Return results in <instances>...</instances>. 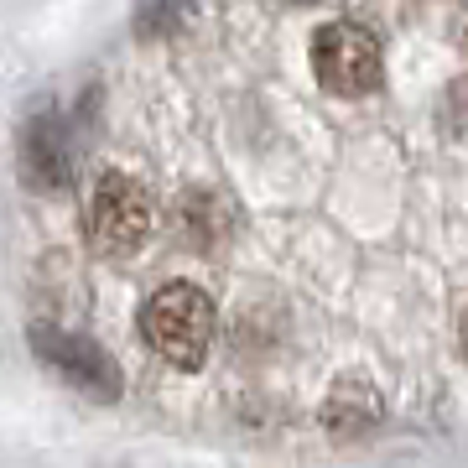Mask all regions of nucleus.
Wrapping results in <instances>:
<instances>
[{
    "label": "nucleus",
    "instance_id": "obj_2",
    "mask_svg": "<svg viewBox=\"0 0 468 468\" xmlns=\"http://www.w3.org/2000/svg\"><path fill=\"white\" fill-rule=\"evenodd\" d=\"M27 344H32L37 359H42L58 380L73 385L79 396H89V401H100V406L120 401V365L110 359V349L94 344V338L52 328V323H37L32 334H27Z\"/></svg>",
    "mask_w": 468,
    "mask_h": 468
},
{
    "label": "nucleus",
    "instance_id": "obj_4",
    "mask_svg": "<svg viewBox=\"0 0 468 468\" xmlns=\"http://www.w3.org/2000/svg\"><path fill=\"white\" fill-rule=\"evenodd\" d=\"M313 73H318V84L338 100H359L369 89L380 84L385 73V58H380V42L365 32V27H354V21H328L313 42Z\"/></svg>",
    "mask_w": 468,
    "mask_h": 468
},
{
    "label": "nucleus",
    "instance_id": "obj_3",
    "mask_svg": "<svg viewBox=\"0 0 468 468\" xmlns=\"http://www.w3.org/2000/svg\"><path fill=\"white\" fill-rule=\"evenodd\" d=\"M84 229L100 255H131L151 234V193L125 172H104L89 193Z\"/></svg>",
    "mask_w": 468,
    "mask_h": 468
},
{
    "label": "nucleus",
    "instance_id": "obj_5",
    "mask_svg": "<svg viewBox=\"0 0 468 468\" xmlns=\"http://www.w3.org/2000/svg\"><path fill=\"white\" fill-rule=\"evenodd\" d=\"M21 177L37 193H63L73 177V146H68V120L58 110L27 120L21 131Z\"/></svg>",
    "mask_w": 468,
    "mask_h": 468
},
{
    "label": "nucleus",
    "instance_id": "obj_7",
    "mask_svg": "<svg viewBox=\"0 0 468 468\" xmlns=\"http://www.w3.org/2000/svg\"><path fill=\"white\" fill-rule=\"evenodd\" d=\"M193 16H198V5L193 0H141L135 5V37H146V42H162V37H177L193 27Z\"/></svg>",
    "mask_w": 468,
    "mask_h": 468
},
{
    "label": "nucleus",
    "instance_id": "obj_9",
    "mask_svg": "<svg viewBox=\"0 0 468 468\" xmlns=\"http://www.w3.org/2000/svg\"><path fill=\"white\" fill-rule=\"evenodd\" d=\"M463 359H468V313H463Z\"/></svg>",
    "mask_w": 468,
    "mask_h": 468
},
{
    "label": "nucleus",
    "instance_id": "obj_6",
    "mask_svg": "<svg viewBox=\"0 0 468 468\" xmlns=\"http://www.w3.org/2000/svg\"><path fill=\"white\" fill-rule=\"evenodd\" d=\"M380 411H385L380 390L369 380H354L349 375V380L334 385V396L323 406V421H328V432H334L338 442H354V437H365V432L380 427Z\"/></svg>",
    "mask_w": 468,
    "mask_h": 468
},
{
    "label": "nucleus",
    "instance_id": "obj_8",
    "mask_svg": "<svg viewBox=\"0 0 468 468\" xmlns=\"http://www.w3.org/2000/svg\"><path fill=\"white\" fill-rule=\"evenodd\" d=\"M452 37H458V48H468V5L458 11V21H452Z\"/></svg>",
    "mask_w": 468,
    "mask_h": 468
},
{
    "label": "nucleus",
    "instance_id": "obj_1",
    "mask_svg": "<svg viewBox=\"0 0 468 468\" xmlns=\"http://www.w3.org/2000/svg\"><path fill=\"white\" fill-rule=\"evenodd\" d=\"M141 338L177 369H198L214 344V302L193 282L156 286L141 307Z\"/></svg>",
    "mask_w": 468,
    "mask_h": 468
}]
</instances>
